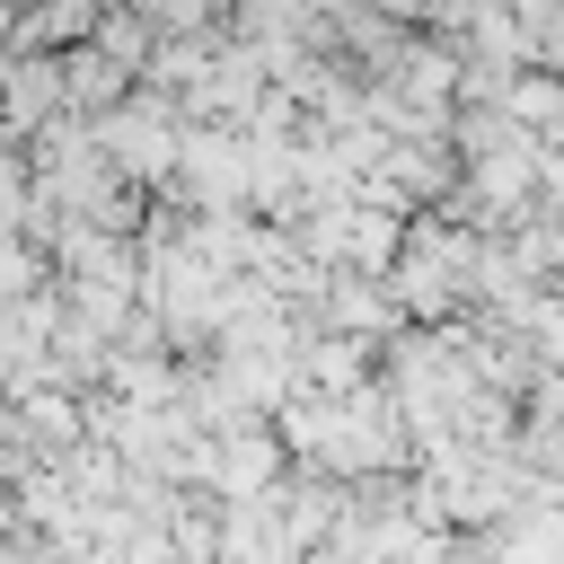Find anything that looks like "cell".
I'll return each instance as SVG.
<instances>
[{"label": "cell", "mask_w": 564, "mask_h": 564, "mask_svg": "<svg viewBox=\"0 0 564 564\" xmlns=\"http://www.w3.org/2000/svg\"><path fill=\"white\" fill-rule=\"evenodd\" d=\"M79 35H97V18H88V9H44V18H18V44H79Z\"/></svg>", "instance_id": "6da1fadb"}]
</instances>
